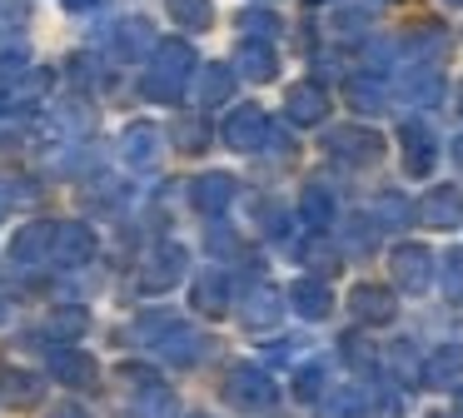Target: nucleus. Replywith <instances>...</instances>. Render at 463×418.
<instances>
[{
  "label": "nucleus",
  "mask_w": 463,
  "mask_h": 418,
  "mask_svg": "<svg viewBox=\"0 0 463 418\" xmlns=\"http://www.w3.org/2000/svg\"><path fill=\"white\" fill-rule=\"evenodd\" d=\"M41 394V378L35 374H25V368H0V398H5V404H31V398Z\"/></svg>",
  "instance_id": "0eeeda50"
},
{
  "label": "nucleus",
  "mask_w": 463,
  "mask_h": 418,
  "mask_svg": "<svg viewBox=\"0 0 463 418\" xmlns=\"http://www.w3.org/2000/svg\"><path fill=\"white\" fill-rule=\"evenodd\" d=\"M165 10H170L180 25H210V0H165Z\"/></svg>",
  "instance_id": "4468645a"
},
{
  "label": "nucleus",
  "mask_w": 463,
  "mask_h": 418,
  "mask_svg": "<svg viewBox=\"0 0 463 418\" xmlns=\"http://www.w3.org/2000/svg\"><path fill=\"white\" fill-rule=\"evenodd\" d=\"M61 418H75V413H61Z\"/></svg>",
  "instance_id": "cd10ccee"
},
{
  "label": "nucleus",
  "mask_w": 463,
  "mask_h": 418,
  "mask_svg": "<svg viewBox=\"0 0 463 418\" xmlns=\"http://www.w3.org/2000/svg\"><path fill=\"white\" fill-rule=\"evenodd\" d=\"M95 254V234L85 224H55V249L51 259H61V264H85V259Z\"/></svg>",
  "instance_id": "20e7f679"
},
{
  "label": "nucleus",
  "mask_w": 463,
  "mask_h": 418,
  "mask_svg": "<svg viewBox=\"0 0 463 418\" xmlns=\"http://www.w3.org/2000/svg\"><path fill=\"white\" fill-rule=\"evenodd\" d=\"M230 398H240V404H269V378H264L260 368H234Z\"/></svg>",
  "instance_id": "423d86ee"
},
{
  "label": "nucleus",
  "mask_w": 463,
  "mask_h": 418,
  "mask_svg": "<svg viewBox=\"0 0 463 418\" xmlns=\"http://www.w3.org/2000/svg\"><path fill=\"white\" fill-rule=\"evenodd\" d=\"M194 418H204V413H194Z\"/></svg>",
  "instance_id": "c85d7f7f"
},
{
  "label": "nucleus",
  "mask_w": 463,
  "mask_h": 418,
  "mask_svg": "<svg viewBox=\"0 0 463 418\" xmlns=\"http://www.w3.org/2000/svg\"><path fill=\"white\" fill-rule=\"evenodd\" d=\"M244 65H250V70H269V60H264V50H244Z\"/></svg>",
  "instance_id": "b1692460"
},
{
  "label": "nucleus",
  "mask_w": 463,
  "mask_h": 418,
  "mask_svg": "<svg viewBox=\"0 0 463 418\" xmlns=\"http://www.w3.org/2000/svg\"><path fill=\"white\" fill-rule=\"evenodd\" d=\"M175 334V318L165 314V309H155V318H140V324H135V338H170Z\"/></svg>",
  "instance_id": "f3484780"
},
{
  "label": "nucleus",
  "mask_w": 463,
  "mask_h": 418,
  "mask_svg": "<svg viewBox=\"0 0 463 418\" xmlns=\"http://www.w3.org/2000/svg\"><path fill=\"white\" fill-rule=\"evenodd\" d=\"M180 274H184V249L180 244H160V254L150 259V274H145V289H170Z\"/></svg>",
  "instance_id": "39448f33"
},
{
  "label": "nucleus",
  "mask_w": 463,
  "mask_h": 418,
  "mask_svg": "<svg viewBox=\"0 0 463 418\" xmlns=\"http://www.w3.org/2000/svg\"><path fill=\"white\" fill-rule=\"evenodd\" d=\"M194 348H200V338H190V334H170V338L160 344V354L170 358V364H194V358H200Z\"/></svg>",
  "instance_id": "dca6fc26"
},
{
  "label": "nucleus",
  "mask_w": 463,
  "mask_h": 418,
  "mask_svg": "<svg viewBox=\"0 0 463 418\" xmlns=\"http://www.w3.org/2000/svg\"><path fill=\"white\" fill-rule=\"evenodd\" d=\"M0 214H5V189H0Z\"/></svg>",
  "instance_id": "bb28decb"
},
{
  "label": "nucleus",
  "mask_w": 463,
  "mask_h": 418,
  "mask_svg": "<svg viewBox=\"0 0 463 418\" xmlns=\"http://www.w3.org/2000/svg\"><path fill=\"white\" fill-rule=\"evenodd\" d=\"M224 135H230V145H254V135H260V109H240V115H230Z\"/></svg>",
  "instance_id": "2eb2a0df"
},
{
  "label": "nucleus",
  "mask_w": 463,
  "mask_h": 418,
  "mask_svg": "<svg viewBox=\"0 0 463 418\" xmlns=\"http://www.w3.org/2000/svg\"><path fill=\"white\" fill-rule=\"evenodd\" d=\"M120 155L130 159V165H145V159L155 155V125H130V129H125Z\"/></svg>",
  "instance_id": "9d476101"
},
{
  "label": "nucleus",
  "mask_w": 463,
  "mask_h": 418,
  "mask_svg": "<svg viewBox=\"0 0 463 418\" xmlns=\"http://www.w3.org/2000/svg\"><path fill=\"white\" fill-rule=\"evenodd\" d=\"M135 418H175V398H170V388H145L140 404H135Z\"/></svg>",
  "instance_id": "f8f14e48"
},
{
  "label": "nucleus",
  "mask_w": 463,
  "mask_h": 418,
  "mask_svg": "<svg viewBox=\"0 0 463 418\" xmlns=\"http://www.w3.org/2000/svg\"><path fill=\"white\" fill-rule=\"evenodd\" d=\"M145 30H150L145 20H120V50H115V55H125V60H130V55H140V50H150L155 40L145 35Z\"/></svg>",
  "instance_id": "ddd939ff"
},
{
  "label": "nucleus",
  "mask_w": 463,
  "mask_h": 418,
  "mask_svg": "<svg viewBox=\"0 0 463 418\" xmlns=\"http://www.w3.org/2000/svg\"><path fill=\"white\" fill-rule=\"evenodd\" d=\"M25 65V55H0V85H5V80H15L11 70H21Z\"/></svg>",
  "instance_id": "5701e85b"
},
{
  "label": "nucleus",
  "mask_w": 463,
  "mask_h": 418,
  "mask_svg": "<svg viewBox=\"0 0 463 418\" xmlns=\"http://www.w3.org/2000/svg\"><path fill=\"white\" fill-rule=\"evenodd\" d=\"M71 5H75V10H90V5H95V0H71Z\"/></svg>",
  "instance_id": "393cba45"
},
{
  "label": "nucleus",
  "mask_w": 463,
  "mask_h": 418,
  "mask_svg": "<svg viewBox=\"0 0 463 418\" xmlns=\"http://www.w3.org/2000/svg\"><path fill=\"white\" fill-rule=\"evenodd\" d=\"M194 70V55L184 50V40H160L155 45V70L145 80V95L150 100H175L180 95V80Z\"/></svg>",
  "instance_id": "f257e3e1"
},
{
  "label": "nucleus",
  "mask_w": 463,
  "mask_h": 418,
  "mask_svg": "<svg viewBox=\"0 0 463 418\" xmlns=\"http://www.w3.org/2000/svg\"><path fill=\"white\" fill-rule=\"evenodd\" d=\"M194 309H200V314H224V279L220 274L194 279Z\"/></svg>",
  "instance_id": "9b49d317"
},
{
  "label": "nucleus",
  "mask_w": 463,
  "mask_h": 418,
  "mask_svg": "<svg viewBox=\"0 0 463 418\" xmlns=\"http://www.w3.org/2000/svg\"><path fill=\"white\" fill-rule=\"evenodd\" d=\"M51 249H55V224H25L21 234L11 239L15 264H41V259H51Z\"/></svg>",
  "instance_id": "7ed1b4c3"
},
{
  "label": "nucleus",
  "mask_w": 463,
  "mask_h": 418,
  "mask_svg": "<svg viewBox=\"0 0 463 418\" xmlns=\"http://www.w3.org/2000/svg\"><path fill=\"white\" fill-rule=\"evenodd\" d=\"M175 139H180L184 149H190V145L200 149V145H204V129H200V125H180V129H175Z\"/></svg>",
  "instance_id": "4be33fe9"
},
{
  "label": "nucleus",
  "mask_w": 463,
  "mask_h": 418,
  "mask_svg": "<svg viewBox=\"0 0 463 418\" xmlns=\"http://www.w3.org/2000/svg\"><path fill=\"white\" fill-rule=\"evenodd\" d=\"M51 368H55V378H61L65 388H80V394H90L95 384H100V364H95L90 354H80V348H61V354L51 358Z\"/></svg>",
  "instance_id": "f03ea898"
},
{
  "label": "nucleus",
  "mask_w": 463,
  "mask_h": 418,
  "mask_svg": "<svg viewBox=\"0 0 463 418\" xmlns=\"http://www.w3.org/2000/svg\"><path fill=\"white\" fill-rule=\"evenodd\" d=\"M224 85H230V70H224V65H210V70H204V90H200V100H204V105H214V100L224 95Z\"/></svg>",
  "instance_id": "a211bd4d"
},
{
  "label": "nucleus",
  "mask_w": 463,
  "mask_h": 418,
  "mask_svg": "<svg viewBox=\"0 0 463 418\" xmlns=\"http://www.w3.org/2000/svg\"><path fill=\"white\" fill-rule=\"evenodd\" d=\"M294 299H299V304L309 309L314 318H319L324 309H329V299H324V289H309V284H299V289H294Z\"/></svg>",
  "instance_id": "6ab92c4d"
},
{
  "label": "nucleus",
  "mask_w": 463,
  "mask_h": 418,
  "mask_svg": "<svg viewBox=\"0 0 463 418\" xmlns=\"http://www.w3.org/2000/svg\"><path fill=\"white\" fill-rule=\"evenodd\" d=\"M289 105L299 109V119H314V115H319V95H309V90H299V95H294Z\"/></svg>",
  "instance_id": "412c9836"
},
{
  "label": "nucleus",
  "mask_w": 463,
  "mask_h": 418,
  "mask_svg": "<svg viewBox=\"0 0 463 418\" xmlns=\"http://www.w3.org/2000/svg\"><path fill=\"white\" fill-rule=\"evenodd\" d=\"M85 324H90V318H85V309H55V314L45 318V334H51L55 344H65V348H71L75 338L85 334Z\"/></svg>",
  "instance_id": "6e6552de"
},
{
  "label": "nucleus",
  "mask_w": 463,
  "mask_h": 418,
  "mask_svg": "<svg viewBox=\"0 0 463 418\" xmlns=\"http://www.w3.org/2000/svg\"><path fill=\"white\" fill-rule=\"evenodd\" d=\"M359 309H364V318H383V309H389V299H383L379 289H364V294H359Z\"/></svg>",
  "instance_id": "aec40b11"
},
{
  "label": "nucleus",
  "mask_w": 463,
  "mask_h": 418,
  "mask_svg": "<svg viewBox=\"0 0 463 418\" xmlns=\"http://www.w3.org/2000/svg\"><path fill=\"white\" fill-rule=\"evenodd\" d=\"M230 179L224 175H204V179H194V204L204 209V214H214V209H224L230 204Z\"/></svg>",
  "instance_id": "1a4fd4ad"
},
{
  "label": "nucleus",
  "mask_w": 463,
  "mask_h": 418,
  "mask_svg": "<svg viewBox=\"0 0 463 418\" xmlns=\"http://www.w3.org/2000/svg\"><path fill=\"white\" fill-rule=\"evenodd\" d=\"M5 314H11V309H5V299H0V324H5Z\"/></svg>",
  "instance_id": "a878e982"
}]
</instances>
